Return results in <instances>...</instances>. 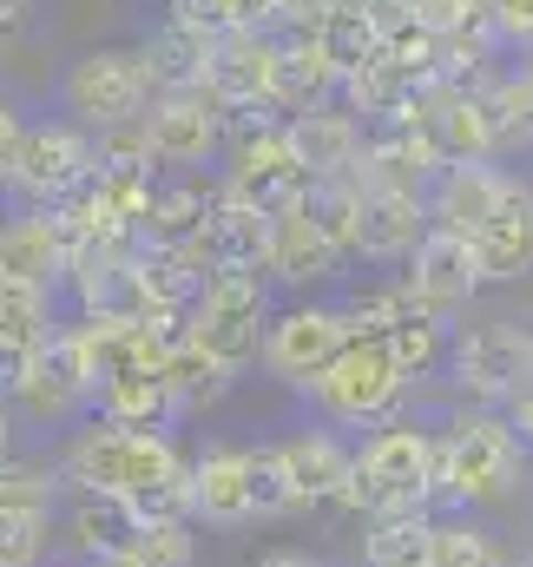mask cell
<instances>
[{
    "instance_id": "7dc6e473",
    "label": "cell",
    "mask_w": 533,
    "mask_h": 567,
    "mask_svg": "<svg viewBox=\"0 0 533 567\" xmlns=\"http://www.w3.org/2000/svg\"><path fill=\"white\" fill-rule=\"evenodd\" d=\"M251 567H330V561L310 555V548H270V555H258Z\"/></svg>"
},
{
    "instance_id": "52a82bcc",
    "label": "cell",
    "mask_w": 533,
    "mask_h": 567,
    "mask_svg": "<svg viewBox=\"0 0 533 567\" xmlns=\"http://www.w3.org/2000/svg\"><path fill=\"white\" fill-rule=\"evenodd\" d=\"M310 172L296 165V152L283 140V120H258L238 152H231V178L218 185L231 205H244V212H258V218H290L303 198H310Z\"/></svg>"
},
{
    "instance_id": "60d3db41",
    "label": "cell",
    "mask_w": 533,
    "mask_h": 567,
    "mask_svg": "<svg viewBox=\"0 0 533 567\" xmlns=\"http://www.w3.org/2000/svg\"><path fill=\"white\" fill-rule=\"evenodd\" d=\"M93 158L100 172H151V145H145V120H126V126H106L93 140Z\"/></svg>"
},
{
    "instance_id": "7bdbcfd3",
    "label": "cell",
    "mask_w": 533,
    "mask_h": 567,
    "mask_svg": "<svg viewBox=\"0 0 533 567\" xmlns=\"http://www.w3.org/2000/svg\"><path fill=\"white\" fill-rule=\"evenodd\" d=\"M488 13H494V33L533 40V0H488Z\"/></svg>"
},
{
    "instance_id": "277c9868",
    "label": "cell",
    "mask_w": 533,
    "mask_h": 567,
    "mask_svg": "<svg viewBox=\"0 0 533 567\" xmlns=\"http://www.w3.org/2000/svg\"><path fill=\"white\" fill-rule=\"evenodd\" d=\"M264 323H270V297H264V278L258 271H205L191 310H185V337L211 363H224L231 377L258 357Z\"/></svg>"
},
{
    "instance_id": "83f0119b",
    "label": "cell",
    "mask_w": 533,
    "mask_h": 567,
    "mask_svg": "<svg viewBox=\"0 0 533 567\" xmlns=\"http://www.w3.org/2000/svg\"><path fill=\"white\" fill-rule=\"evenodd\" d=\"M138 535V515L126 502H100V495H80V508L66 515V548L80 555V561L106 567L126 555V542Z\"/></svg>"
},
{
    "instance_id": "7c38bea8",
    "label": "cell",
    "mask_w": 533,
    "mask_h": 567,
    "mask_svg": "<svg viewBox=\"0 0 533 567\" xmlns=\"http://www.w3.org/2000/svg\"><path fill=\"white\" fill-rule=\"evenodd\" d=\"M270 73H276V40H270V33H218V40L205 47L198 93H205L218 113H238V106L270 113Z\"/></svg>"
},
{
    "instance_id": "5b68a950",
    "label": "cell",
    "mask_w": 533,
    "mask_h": 567,
    "mask_svg": "<svg viewBox=\"0 0 533 567\" xmlns=\"http://www.w3.org/2000/svg\"><path fill=\"white\" fill-rule=\"evenodd\" d=\"M401 390H408V377L389 363V350H383L376 337H349V343L323 363V377L310 383V396L323 403V416H330V423H349V429L389 423L396 403H401Z\"/></svg>"
},
{
    "instance_id": "4dcf8cb0",
    "label": "cell",
    "mask_w": 533,
    "mask_h": 567,
    "mask_svg": "<svg viewBox=\"0 0 533 567\" xmlns=\"http://www.w3.org/2000/svg\"><path fill=\"white\" fill-rule=\"evenodd\" d=\"M316 47L330 53L336 73H349V66H363V60L383 47V27L369 20L363 0H330V13H323V27H316Z\"/></svg>"
},
{
    "instance_id": "ba28073f",
    "label": "cell",
    "mask_w": 533,
    "mask_h": 567,
    "mask_svg": "<svg viewBox=\"0 0 533 567\" xmlns=\"http://www.w3.org/2000/svg\"><path fill=\"white\" fill-rule=\"evenodd\" d=\"M66 106H73L80 126H93V133L126 126V120H145L151 80H145L138 47H100V53L73 60V73H66Z\"/></svg>"
},
{
    "instance_id": "30bf717a",
    "label": "cell",
    "mask_w": 533,
    "mask_h": 567,
    "mask_svg": "<svg viewBox=\"0 0 533 567\" xmlns=\"http://www.w3.org/2000/svg\"><path fill=\"white\" fill-rule=\"evenodd\" d=\"M349 337H356V330H349V317H343V310H330V303H296V310H283V317H270V323H264L258 357H264L270 377H283V383L310 390V383L323 377V363H330Z\"/></svg>"
},
{
    "instance_id": "b9f144b4",
    "label": "cell",
    "mask_w": 533,
    "mask_h": 567,
    "mask_svg": "<svg viewBox=\"0 0 533 567\" xmlns=\"http://www.w3.org/2000/svg\"><path fill=\"white\" fill-rule=\"evenodd\" d=\"M46 515H0V567H40Z\"/></svg>"
},
{
    "instance_id": "681fc988",
    "label": "cell",
    "mask_w": 533,
    "mask_h": 567,
    "mask_svg": "<svg viewBox=\"0 0 533 567\" xmlns=\"http://www.w3.org/2000/svg\"><path fill=\"white\" fill-rule=\"evenodd\" d=\"M0 462H13V410L0 403Z\"/></svg>"
},
{
    "instance_id": "d590c367",
    "label": "cell",
    "mask_w": 533,
    "mask_h": 567,
    "mask_svg": "<svg viewBox=\"0 0 533 567\" xmlns=\"http://www.w3.org/2000/svg\"><path fill=\"white\" fill-rule=\"evenodd\" d=\"M53 337V290L0 278V343L7 350H40Z\"/></svg>"
},
{
    "instance_id": "4316f807",
    "label": "cell",
    "mask_w": 533,
    "mask_h": 567,
    "mask_svg": "<svg viewBox=\"0 0 533 567\" xmlns=\"http://www.w3.org/2000/svg\"><path fill=\"white\" fill-rule=\"evenodd\" d=\"M211 185H198V178H178V185H151V198H145V218H138V245H191L198 238V225H205V212H211Z\"/></svg>"
},
{
    "instance_id": "f1b7e54d",
    "label": "cell",
    "mask_w": 533,
    "mask_h": 567,
    "mask_svg": "<svg viewBox=\"0 0 533 567\" xmlns=\"http://www.w3.org/2000/svg\"><path fill=\"white\" fill-rule=\"evenodd\" d=\"M158 377H165V390H171L178 410H211V403H224L231 383H238V377H231L224 363H211L191 337H178V343L158 357Z\"/></svg>"
},
{
    "instance_id": "2e32d148",
    "label": "cell",
    "mask_w": 533,
    "mask_h": 567,
    "mask_svg": "<svg viewBox=\"0 0 533 567\" xmlns=\"http://www.w3.org/2000/svg\"><path fill=\"white\" fill-rule=\"evenodd\" d=\"M441 172V158H435V145L421 140L415 126H389L376 145H363L356 152V192H408V198H421L428 192V178Z\"/></svg>"
},
{
    "instance_id": "d6986e66",
    "label": "cell",
    "mask_w": 533,
    "mask_h": 567,
    "mask_svg": "<svg viewBox=\"0 0 533 567\" xmlns=\"http://www.w3.org/2000/svg\"><path fill=\"white\" fill-rule=\"evenodd\" d=\"M185 515L211 522V528H238L251 522V495H244V449H205L185 468Z\"/></svg>"
},
{
    "instance_id": "f5cc1de1",
    "label": "cell",
    "mask_w": 533,
    "mask_h": 567,
    "mask_svg": "<svg viewBox=\"0 0 533 567\" xmlns=\"http://www.w3.org/2000/svg\"><path fill=\"white\" fill-rule=\"evenodd\" d=\"M0 225H7V218H0Z\"/></svg>"
},
{
    "instance_id": "ab89813d",
    "label": "cell",
    "mask_w": 533,
    "mask_h": 567,
    "mask_svg": "<svg viewBox=\"0 0 533 567\" xmlns=\"http://www.w3.org/2000/svg\"><path fill=\"white\" fill-rule=\"evenodd\" d=\"M244 495H251V522H264V515H290V508H296V495H290V482H283V462H276L270 442L244 449Z\"/></svg>"
},
{
    "instance_id": "7a4b0ae2",
    "label": "cell",
    "mask_w": 533,
    "mask_h": 567,
    "mask_svg": "<svg viewBox=\"0 0 533 567\" xmlns=\"http://www.w3.org/2000/svg\"><path fill=\"white\" fill-rule=\"evenodd\" d=\"M527 462V442L488 410H461L435 442V488L428 508H494L514 495Z\"/></svg>"
},
{
    "instance_id": "8992f818",
    "label": "cell",
    "mask_w": 533,
    "mask_h": 567,
    "mask_svg": "<svg viewBox=\"0 0 533 567\" xmlns=\"http://www.w3.org/2000/svg\"><path fill=\"white\" fill-rule=\"evenodd\" d=\"M448 370H454V383L481 403V410H494V403H521L533 390V330L527 323H474V330H461V337H448V357H441Z\"/></svg>"
},
{
    "instance_id": "5bb4252c",
    "label": "cell",
    "mask_w": 533,
    "mask_h": 567,
    "mask_svg": "<svg viewBox=\"0 0 533 567\" xmlns=\"http://www.w3.org/2000/svg\"><path fill=\"white\" fill-rule=\"evenodd\" d=\"M218 140H224V113H218L198 86L158 93L151 113H145V145H151L158 165H205V158L218 152Z\"/></svg>"
},
{
    "instance_id": "c3c4849f",
    "label": "cell",
    "mask_w": 533,
    "mask_h": 567,
    "mask_svg": "<svg viewBox=\"0 0 533 567\" xmlns=\"http://www.w3.org/2000/svg\"><path fill=\"white\" fill-rule=\"evenodd\" d=\"M508 429H514L521 442H533V390L521 396V403H514V423H508Z\"/></svg>"
},
{
    "instance_id": "3957f363",
    "label": "cell",
    "mask_w": 533,
    "mask_h": 567,
    "mask_svg": "<svg viewBox=\"0 0 533 567\" xmlns=\"http://www.w3.org/2000/svg\"><path fill=\"white\" fill-rule=\"evenodd\" d=\"M435 488V435L428 429H383L349 455V482L336 508L349 515H396V508H428ZM435 515V508H428Z\"/></svg>"
},
{
    "instance_id": "e575fe53",
    "label": "cell",
    "mask_w": 533,
    "mask_h": 567,
    "mask_svg": "<svg viewBox=\"0 0 533 567\" xmlns=\"http://www.w3.org/2000/svg\"><path fill=\"white\" fill-rule=\"evenodd\" d=\"M283 13V0H171V20L198 27V33H270Z\"/></svg>"
},
{
    "instance_id": "9c48e42d",
    "label": "cell",
    "mask_w": 533,
    "mask_h": 567,
    "mask_svg": "<svg viewBox=\"0 0 533 567\" xmlns=\"http://www.w3.org/2000/svg\"><path fill=\"white\" fill-rule=\"evenodd\" d=\"M93 383H100V370H93L86 343H80L73 330H53V337L27 357V377H20V390H13L7 410H27V416H40V423H66V416H80V410L93 403Z\"/></svg>"
},
{
    "instance_id": "484cf974",
    "label": "cell",
    "mask_w": 533,
    "mask_h": 567,
    "mask_svg": "<svg viewBox=\"0 0 533 567\" xmlns=\"http://www.w3.org/2000/svg\"><path fill=\"white\" fill-rule=\"evenodd\" d=\"M205 47H211V33H198V27H185V20L151 27L145 47H138L151 93H185V86H198V73H205Z\"/></svg>"
},
{
    "instance_id": "44dd1931",
    "label": "cell",
    "mask_w": 533,
    "mask_h": 567,
    "mask_svg": "<svg viewBox=\"0 0 533 567\" xmlns=\"http://www.w3.org/2000/svg\"><path fill=\"white\" fill-rule=\"evenodd\" d=\"M283 140L296 152V165L310 178H349L356 172V152H363V126L349 113H330V106H310L296 120H283Z\"/></svg>"
},
{
    "instance_id": "836d02e7",
    "label": "cell",
    "mask_w": 533,
    "mask_h": 567,
    "mask_svg": "<svg viewBox=\"0 0 533 567\" xmlns=\"http://www.w3.org/2000/svg\"><path fill=\"white\" fill-rule=\"evenodd\" d=\"M376 343L389 350V363H396L401 377L415 383V377H428V370L448 357V323H441V317H428V310H408V317H401V323H389Z\"/></svg>"
},
{
    "instance_id": "603a6c76",
    "label": "cell",
    "mask_w": 533,
    "mask_h": 567,
    "mask_svg": "<svg viewBox=\"0 0 533 567\" xmlns=\"http://www.w3.org/2000/svg\"><path fill=\"white\" fill-rule=\"evenodd\" d=\"M336 80H343V73L330 66V53H323L316 40H276V73H270V113L296 120V113L323 106Z\"/></svg>"
},
{
    "instance_id": "6da1fadb",
    "label": "cell",
    "mask_w": 533,
    "mask_h": 567,
    "mask_svg": "<svg viewBox=\"0 0 533 567\" xmlns=\"http://www.w3.org/2000/svg\"><path fill=\"white\" fill-rule=\"evenodd\" d=\"M185 455L165 429H119V423H93L80 429L60 455V488L73 482L80 495L100 502H126L138 522L151 515H185Z\"/></svg>"
},
{
    "instance_id": "ffe728a7",
    "label": "cell",
    "mask_w": 533,
    "mask_h": 567,
    "mask_svg": "<svg viewBox=\"0 0 533 567\" xmlns=\"http://www.w3.org/2000/svg\"><path fill=\"white\" fill-rule=\"evenodd\" d=\"M93 410L100 423H119V429H165V416H178L158 363H119L93 383Z\"/></svg>"
},
{
    "instance_id": "8d00e7d4",
    "label": "cell",
    "mask_w": 533,
    "mask_h": 567,
    "mask_svg": "<svg viewBox=\"0 0 533 567\" xmlns=\"http://www.w3.org/2000/svg\"><path fill=\"white\" fill-rule=\"evenodd\" d=\"M191 561H198V548H191L185 515H151V522H138L126 555L106 561V567H191Z\"/></svg>"
},
{
    "instance_id": "f907efd6",
    "label": "cell",
    "mask_w": 533,
    "mask_h": 567,
    "mask_svg": "<svg viewBox=\"0 0 533 567\" xmlns=\"http://www.w3.org/2000/svg\"><path fill=\"white\" fill-rule=\"evenodd\" d=\"M521 80H527V86H533V60H527V73H521Z\"/></svg>"
},
{
    "instance_id": "7402d4cb",
    "label": "cell",
    "mask_w": 533,
    "mask_h": 567,
    "mask_svg": "<svg viewBox=\"0 0 533 567\" xmlns=\"http://www.w3.org/2000/svg\"><path fill=\"white\" fill-rule=\"evenodd\" d=\"M428 231V205L408 198V192H363V212H356V251L349 258H408Z\"/></svg>"
},
{
    "instance_id": "74e56055",
    "label": "cell",
    "mask_w": 533,
    "mask_h": 567,
    "mask_svg": "<svg viewBox=\"0 0 533 567\" xmlns=\"http://www.w3.org/2000/svg\"><path fill=\"white\" fill-rule=\"evenodd\" d=\"M428 567H501L494 542L468 515H435L428 522Z\"/></svg>"
},
{
    "instance_id": "9a60e30c",
    "label": "cell",
    "mask_w": 533,
    "mask_h": 567,
    "mask_svg": "<svg viewBox=\"0 0 533 567\" xmlns=\"http://www.w3.org/2000/svg\"><path fill=\"white\" fill-rule=\"evenodd\" d=\"M408 297H415V310H428V317H454L474 290H481V278H474V258H468V238H454V231H441V225H428L421 231V245L408 251Z\"/></svg>"
},
{
    "instance_id": "f35d334b",
    "label": "cell",
    "mask_w": 533,
    "mask_h": 567,
    "mask_svg": "<svg viewBox=\"0 0 533 567\" xmlns=\"http://www.w3.org/2000/svg\"><path fill=\"white\" fill-rule=\"evenodd\" d=\"M60 502V468L53 462H0V515H53Z\"/></svg>"
},
{
    "instance_id": "d6a6232c",
    "label": "cell",
    "mask_w": 533,
    "mask_h": 567,
    "mask_svg": "<svg viewBox=\"0 0 533 567\" xmlns=\"http://www.w3.org/2000/svg\"><path fill=\"white\" fill-rule=\"evenodd\" d=\"M356 212H363L356 178H316V185H310V198H303V218L323 231V245H330L336 258H349V251H356Z\"/></svg>"
},
{
    "instance_id": "1f68e13d",
    "label": "cell",
    "mask_w": 533,
    "mask_h": 567,
    "mask_svg": "<svg viewBox=\"0 0 533 567\" xmlns=\"http://www.w3.org/2000/svg\"><path fill=\"white\" fill-rule=\"evenodd\" d=\"M474 106H481V126L494 152H514L533 140V86L527 80H494V86H474Z\"/></svg>"
},
{
    "instance_id": "bcb514c9",
    "label": "cell",
    "mask_w": 533,
    "mask_h": 567,
    "mask_svg": "<svg viewBox=\"0 0 533 567\" xmlns=\"http://www.w3.org/2000/svg\"><path fill=\"white\" fill-rule=\"evenodd\" d=\"M363 7H369V20H376L383 40H389L396 27H408V7H415V0H363Z\"/></svg>"
},
{
    "instance_id": "e0dca14e",
    "label": "cell",
    "mask_w": 533,
    "mask_h": 567,
    "mask_svg": "<svg viewBox=\"0 0 533 567\" xmlns=\"http://www.w3.org/2000/svg\"><path fill=\"white\" fill-rule=\"evenodd\" d=\"M501 185L508 172L488 165V158H468V165H441L435 172V205H428V225L454 231V238H474L488 225V212L501 205Z\"/></svg>"
},
{
    "instance_id": "d4e9b609",
    "label": "cell",
    "mask_w": 533,
    "mask_h": 567,
    "mask_svg": "<svg viewBox=\"0 0 533 567\" xmlns=\"http://www.w3.org/2000/svg\"><path fill=\"white\" fill-rule=\"evenodd\" d=\"M60 271H66V238H60L53 218H7L0 225V278L7 284L53 290Z\"/></svg>"
},
{
    "instance_id": "4fadbf2b",
    "label": "cell",
    "mask_w": 533,
    "mask_h": 567,
    "mask_svg": "<svg viewBox=\"0 0 533 567\" xmlns=\"http://www.w3.org/2000/svg\"><path fill=\"white\" fill-rule=\"evenodd\" d=\"M468 258H474V278L481 284H521L533 278V185L508 172L501 185V205L488 212V225L468 238Z\"/></svg>"
},
{
    "instance_id": "ac0fdd59",
    "label": "cell",
    "mask_w": 533,
    "mask_h": 567,
    "mask_svg": "<svg viewBox=\"0 0 533 567\" xmlns=\"http://www.w3.org/2000/svg\"><path fill=\"white\" fill-rule=\"evenodd\" d=\"M270 449H276V462H283V482H290L296 508H323V502L343 495V482H349V449H343L330 429H303V435L270 442Z\"/></svg>"
},
{
    "instance_id": "f6af8a7d",
    "label": "cell",
    "mask_w": 533,
    "mask_h": 567,
    "mask_svg": "<svg viewBox=\"0 0 533 567\" xmlns=\"http://www.w3.org/2000/svg\"><path fill=\"white\" fill-rule=\"evenodd\" d=\"M27 357H33V350H7V343H0V403H13V390H20V377H27Z\"/></svg>"
},
{
    "instance_id": "8fae6325",
    "label": "cell",
    "mask_w": 533,
    "mask_h": 567,
    "mask_svg": "<svg viewBox=\"0 0 533 567\" xmlns=\"http://www.w3.org/2000/svg\"><path fill=\"white\" fill-rule=\"evenodd\" d=\"M100 172V158H93V140H86V126H27L20 133V158H13V172H7V185H20L27 198H40V205H60V198H73L86 178Z\"/></svg>"
},
{
    "instance_id": "816d5d0a",
    "label": "cell",
    "mask_w": 533,
    "mask_h": 567,
    "mask_svg": "<svg viewBox=\"0 0 533 567\" xmlns=\"http://www.w3.org/2000/svg\"><path fill=\"white\" fill-rule=\"evenodd\" d=\"M521 567H533V555H527V561H521Z\"/></svg>"
},
{
    "instance_id": "ee69618b",
    "label": "cell",
    "mask_w": 533,
    "mask_h": 567,
    "mask_svg": "<svg viewBox=\"0 0 533 567\" xmlns=\"http://www.w3.org/2000/svg\"><path fill=\"white\" fill-rule=\"evenodd\" d=\"M20 133H27V120L0 100V185H7V172H13V158H20Z\"/></svg>"
},
{
    "instance_id": "f546056e",
    "label": "cell",
    "mask_w": 533,
    "mask_h": 567,
    "mask_svg": "<svg viewBox=\"0 0 533 567\" xmlns=\"http://www.w3.org/2000/svg\"><path fill=\"white\" fill-rule=\"evenodd\" d=\"M428 508H396V515H369L363 535V567H428Z\"/></svg>"
},
{
    "instance_id": "cb8c5ba5",
    "label": "cell",
    "mask_w": 533,
    "mask_h": 567,
    "mask_svg": "<svg viewBox=\"0 0 533 567\" xmlns=\"http://www.w3.org/2000/svg\"><path fill=\"white\" fill-rule=\"evenodd\" d=\"M264 271L276 284H323L343 271V258L323 245V231L303 218V205L290 218H270V238H264Z\"/></svg>"
}]
</instances>
